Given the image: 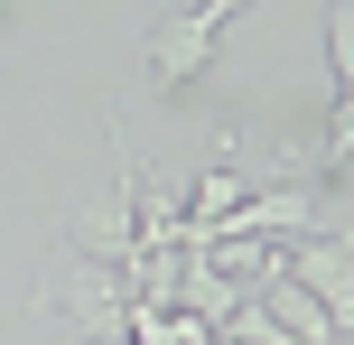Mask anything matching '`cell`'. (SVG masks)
Segmentation results:
<instances>
[{"label":"cell","instance_id":"52a82bcc","mask_svg":"<svg viewBox=\"0 0 354 345\" xmlns=\"http://www.w3.org/2000/svg\"><path fill=\"white\" fill-rule=\"evenodd\" d=\"M131 345H214L187 308H159V317H131Z\"/></svg>","mask_w":354,"mask_h":345},{"label":"cell","instance_id":"7a4b0ae2","mask_svg":"<svg viewBox=\"0 0 354 345\" xmlns=\"http://www.w3.org/2000/svg\"><path fill=\"white\" fill-rule=\"evenodd\" d=\"M214 234H233V243H308L317 234V196H308L299 178H280V187H252L243 205H233Z\"/></svg>","mask_w":354,"mask_h":345},{"label":"cell","instance_id":"277c9868","mask_svg":"<svg viewBox=\"0 0 354 345\" xmlns=\"http://www.w3.org/2000/svg\"><path fill=\"white\" fill-rule=\"evenodd\" d=\"M280 271L326 308V327H336V336L354 327V261H345V234H308V243H289Z\"/></svg>","mask_w":354,"mask_h":345},{"label":"cell","instance_id":"6da1fadb","mask_svg":"<svg viewBox=\"0 0 354 345\" xmlns=\"http://www.w3.org/2000/svg\"><path fill=\"white\" fill-rule=\"evenodd\" d=\"M243 10H252V0H196V10L159 19V28H149V75H159V84H196V75L224 56V28Z\"/></svg>","mask_w":354,"mask_h":345},{"label":"cell","instance_id":"8992f818","mask_svg":"<svg viewBox=\"0 0 354 345\" xmlns=\"http://www.w3.org/2000/svg\"><path fill=\"white\" fill-rule=\"evenodd\" d=\"M177 308H187L196 317V327H205V336H224V317L233 308H243V280H224V271H205V261H177Z\"/></svg>","mask_w":354,"mask_h":345},{"label":"cell","instance_id":"5b68a950","mask_svg":"<svg viewBox=\"0 0 354 345\" xmlns=\"http://www.w3.org/2000/svg\"><path fill=\"white\" fill-rule=\"evenodd\" d=\"M66 243H75V261H122L131 243H140V224H131V187L112 178L103 196H93L84 215H75V234H66Z\"/></svg>","mask_w":354,"mask_h":345},{"label":"cell","instance_id":"3957f363","mask_svg":"<svg viewBox=\"0 0 354 345\" xmlns=\"http://www.w3.org/2000/svg\"><path fill=\"white\" fill-rule=\"evenodd\" d=\"M56 308H66V327L84 336V345L131 336V290H122V271H112V261H75V280L56 290Z\"/></svg>","mask_w":354,"mask_h":345},{"label":"cell","instance_id":"ba28073f","mask_svg":"<svg viewBox=\"0 0 354 345\" xmlns=\"http://www.w3.org/2000/svg\"><path fill=\"white\" fill-rule=\"evenodd\" d=\"M326 66H336V103H345V75H354V10L345 0L326 10Z\"/></svg>","mask_w":354,"mask_h":345}]
</instances>
